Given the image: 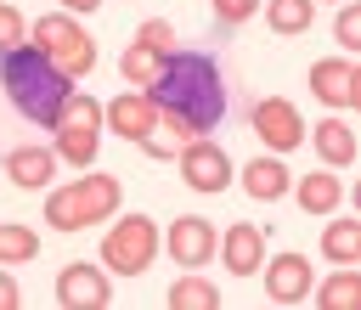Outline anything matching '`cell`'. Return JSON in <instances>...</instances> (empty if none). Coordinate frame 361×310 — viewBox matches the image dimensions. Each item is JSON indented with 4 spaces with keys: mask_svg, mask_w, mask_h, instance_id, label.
Wrapping results in <instances>:
<instances>
[{
    "mask_svg": "<svg viewBox=\"0 0 361 310\" xmlns=\"http://www.w3.org/2000/svg\"><path fill=\"white\" fill-rule=\"evenodd\" d=\"M96 6H102V0H62V11H68V17H85V11H96Z\"/></svg>",
    "mask_w": 361,
    "mask_h": 310,
    "instance_id": "4dcf8cb0",
    "label": "cell"
},
{
    "mask_svg": "<svg viewBox=\"0 0 361 310\" xmlns=\"http://www.w3.org/2000/svg\"><path fill=\"white\" fill-rule=\"evenodd\" d=\"M248 124H254V135L282 158V152H293V147H305V118H299V107L293 101H282V96H265V101H254L248 107Z\"/></svg>",
    "mask_w": 361,
    "mask_h": 310,
    "instance_id": "ba28073f",
    "label": "cell"
},
{
    "mask_svg": "<svg viewBox=\"0 0 361 310\" xmlns=\"http://www.w3.org/2000/svg\"><path fill=\"white\" fill-rule=\"evenodd\" d=\"M322 254L333 265H361V220H333L322 225Z\"/></svg>",
    "mask_w": 361,
    "mask_h": 310,
    "instance_id": "ffe728a7",
    "label": "cell"
},
{
    "mask_svg": "<svg viewBox=\"0 0 361 310\" xmlns=\"http://www.w3.org/2000/svg\"><path fill=\"white\" fill-rule=\"evenodd\" d=\"M0 85H6V96H11V107L28 118V124H56V113H62V101H68V90H73V79L62 73V68H51V56L39 51V45H17V51H6L0 56Z\"/></svg>",
    "mask_w": 361,
    "mask_h": 310,
    "instance_id": "7a4b0ae2",
    "label": "cell"
},
{
    "mask_svg": "<svg viewBox=\"0 0 361 310\" xmlns=\"http://www.w3.org/2000/svg\"><path fill=\"white\" fill-rule=\"evenodd\" d=\"M6 175L23 192H45V180H56V152L51 147H11L6 152Z\"/></svg>",
    "mask_w": 361,
    "mask_h": 310,
    "instance_id": "9a60e30c",
    "label": "cell"
},
{
    "mask_svg": "<svg viewBox=\"0 0 361 310\" xmlns=\"http://www.w3.org/2000/svg\"><path fill=\"white\" fill-rule=\"evenodd\" d=\"M214 242H220V231H214V220H203V214H180V220H169V231H164V248H169V259H175L180 271L209 265V259H214Z\"/></svg>",
    "mask_w": 361,
    "mask_h": 310,
    "instance_id": "30bf717a",
    "label": "cell"
},
{
    "mask_svg": "<svg viewBox=\"0 0 361 310\" xmlns=\"http://www.w3.org/2000/svg\"><path fill=\"white\" fill-rule=\"evenodd\" d=\"M23 39H28V23H23V11H17L11 0H0V56H6V51H17Z\"/></svg>",
    "mask_w": 361,
    "mask_h": 310,
    "instance_id": "484cf974",
    "label": "cell"
},
{
    "mask_svg": "<svg viewBox=\"0 0 361 310\" xmlns=\"http://www.w3.org/2000/svg\"><path fill=\"white\" fill-rule=\"evenodd\" d=\"M141 152H147V158H175V152H180V141H175V135H169V130L158 124V130H152V135L141 141Z\"/></svg>",
    "mask_w": 361,
    "mask_h": 310,
    "instance_id": "f1b7e54d",
    "label": "cell"
},
{
    "mask_svg": "<svg viewBox=\"0 0 361 310\" xmlns=\"http://www.w3.org/2000/svg\"><path fill=\"white\" fill-rule=\"evenodd\" d=\"M214 17L226 28H243L248 17H259V0H214Z\"/></svg>",
    "mask_w": 361,
    "mask_h": 310,
    "instance_id": "83f0119b",
    "label": "cell"
},
{
    "mask_svg": "<svg viewBox=\"0 0 361 310\" xmlns=\"http://www.w3.org/2000/svg\"><path fill=\"white\" fill-rule=\"evenodd\" d=\"M28 39L51 56V68H62L68 79H85L90 68H96V39L68 17V11H45L34 28H28Z\"/></svg>",
    "mask_w": 361,
    "mask_h": 310,
    "instance_id": "8992f818",
    "label": "cell"
},
{
    "mask_svg": "<svg viewBox=\"0 0 361 310\" xmlns=\"http://www.w3.org/2000/svg\"><path fill=\"white\" fill-rule=\"evenodd\" d=\"M271 34H305L316 23V0H259Z\"/></svg>",
    "mask_w": 361,
    "mask_h": 310,
    "instance_id": "44dd1931",
    "label": "cell"
},
{
    "mask_svg": "<svg viewBox=\"0 0 361 310\" xmlns=\"http://www.w3.org/2000/svg\"><path fill=\"white\" fill-rule=\"evenodd\" d=\"M34 254H39L34 225H0V265H28Z\"/></svg>",
    "mask_w": 361,
    "mask_h": 310,
    "instance_id": "cb8c5ba5",
    "label": "cell"
},
{
    "mask_svg": "<svg viewBox=\"0 0 361 310\" xmlns=\"http://www.w3.org/2000/svg\"><path fill=\"white\" fill-rule=\"evenodd\" d=\"M310 90L327 107H361V68L350 56H322L310 62Z\"/></svg>",
    "mask_w": 361,
    "mask_h": 310,
    "instance_id": "8fae6325",
    "label": "cell"
},
{
    "mask_svg": "<svg viewBox=\"0 0 361 310\" xmlns=\"http://www.w3.org/2000/svg\"><path fill=\"white\" fill-rule=\"evenodd\" d=\"M316 304H327V310H350V304H361V271H355V265H338V271L316 287Z\"/></svg>",
    "mask_w": 361,
    "mask_h": 310,
    "instance_id": "7402d4cb",
    "label": "cell"
},
{
    "mask_svg": "<svg viewBox=\"0 0 361 310\" xmlns=\"http://www.w3.org/2000/svg\"><path fill=\"white\" fill-rule=\"evenodd\" d=\"M288 192H293V203H299L305 214H333V209L344 203V180H338L333 169H310V175H299Z\"/></svg>",
    "mask_w": 361,
    "mask_h": 310,
    "instance_id": "2e32d148",
    "label": "cell"
},
{
    "mask_svg": "<svg viewBox=\"0 0 361 310\" xmlns=\"http://www.w3.org/2000/svg\"><path fill=\"white\" fill-rule=\"evenodd\" d=\"M118 197H124V180L107 175V169H85V180H62L45 192V225L51 231H85V225H102L118 214Z\"/></svg>",
    "mask_w": 361,
    "mask_h": 310,
    "instance_id": "3957f363",
    "label": "cell"
},
{
    "mask_svg": "<svg viewBox=\"0 0 361 310\" xmlns=\"http://www.w3.org/2000/svg\"><path fill=\"white\" fill-rule=\"evenodd\" d=\"M158 68H164V56H152V51H147V45H135V39H130V45H124V56H118V73L130 79V90H147V85L158 79Z\"/></svg>",
    "mask_w": 361,
    "mask_h": 310,
    "instance_id": "603a6c76",
    "label": "cell"
},
{
    "mask_svg": "<svg viewBox=\"0 0 361 310\" xmlns=\"http://www.w3.org/2000/svg\"><path fill=\"white\" fill-rule=\"evenodd\" d=\"M51 152L56 163H73V169H90L96 163V147H102V101L90 90H68L56 124H51Z\"/></svg>",
    "mask_w": 361,
    "mask_h": 310,
    "instance_id": "277c9868",
    "label": "cell"
},
{
    "mask_svg": "<svg viewBox=\"0 0 361 310\" xmlns=\"http://www.w3.org/2000/svg\"><path fill=\"white\" fill-rule=\"evenodd\" d=\"M316 6H322V0H316ZM338 6H344V0H338Z\"/></svg>",
    "mask_w": 361,
    "mask_h": 310,
    "instance_id": "1f68e13d",
    "label": "cell"
},
{
    "mask_svg": "<svg viewBox=\"0 0 361 310\" xmlns=\"http://www.w3.org/2000/svg\"><path fill=\"white\" fill-rule=\"evenodd\" d=\"M102 124H107L113 135H124L130 147H141V141L158 130V107H152L147 90H124V96H113V101L102 107Z\"/></svg>",
    "mask_w": 361,
    "mask_h": 310,
    "instance_id": "7c38bea8",
    "label": "cell"
},
{
    "mask_svg": "<svg viewBox=\"0 0 361 310\" xmlns=\"http://www.w3.org/2000/svg\"><path fill=\"white\" fill-rule=\"evenodd\" d=\"M305 141H316V152H322V163H327V169L355 163V130H350L344 118H322V124H316V135H305Z\"/></svg>",
    "mask_w": 361,
    "mask_h": 310,
    "instance_id": "ac0fdd59",
    "label": "cell"
},
{
    "mask_svg": "<svg viewBox=\"0 0 361 310\" xmlns=\"http://www.w3.org/2000/svg\"><path fill=\"white\" fill-rule=\"evenodd\" d=\"M158 124L186 147L192 135H214V124L226 118V73L209 51H175L164 56L158 79L147 85Z\"/></svg>",
    "mask_w": 361,
    "mask_h": 310,
    "instance_id": "6da1fadb",
    "label": "cell"
},
{
    "mask_svg": "<svg viewBox=\"0 0 361 310\" xmlns=\"http://www.w3.org/2000/svg\"><path fill=\"white\" fill-rule=\"evenodd\" d=\"M259 271H265L271 304H299V299H310V287H316V271H310L305 254H276V259L259 265Z\"/></svg>",
    "mask_w": 361,
    "mask_h": 310,
    "instance_id": "5bb4252c",
    "label": "cell"
},
{
    "mask_svg": "<svg viewBox=\"0 0 361 310\" xmlns=\"http://www.w3.org/2000/svg\"><path fill=\"white\" fill-rule=\"evenodd\" d=\"M135 45H147L152 56H175V51H180V34H175L164 17H152V23H141V28H135Z\"/></svg>",
    "mask_w": 361,
    "mask_h": 310,
    "instance_id": "d4e9b609",
    "label": "cell"
},
{
    "mask_svg": "<svg viewBox=\"0 0 361 310\" xmlns=\"http://www.w3.org/2000/svg\"><path fill=\"white\" fill-rule=\"evenodd\" d=\"M214 259H226V276H259V265H265V231L254 220H231L226 237L214 242Z\"/></svg>",
    "mask_w": 361,
    "mask_h": 310,
    "instance_id": "4fadbf2b",
    "label": "cell"
},
{
    "mask_svg": "<svg viewBox=\"0 0 361 310\" xmlns=\"http://www.w3.org/2000/svg\"><path fill=\"white\" fill-rule=\"evenodd\" d=\"M164 299H169V310H220V287L209 276H197V271H180Z\"/></svg>",
    "mask_w": 361,
    "mask_h": 310,
    "instance_id": "d6986e66",
    "label": "cell"
},
{
    "mask_svg": "<svg viewBox=\"0 0 361 310\" xmlns=\"http://www.w3.org/2000/svg\"><path fill=\"white\" fill-rule=\"evenodd\" d=\"M288 186H293V175L282 169V158H276V152H271V158L243 163V192H248L254 203H276V197H288Z\"/></svg>",
    "mask_w": 361,
    "mask_h": 310,
    "instance_id": "e0dca14e",
    "label": "cell"
},
{
    "mask_svg": "<svg viewBox=\"0 0 361 310\" xmlns=\"http://www.w3.org/2000/svg\"><path fill=\"white\" fill-rule=\"evenodd\" d=\"M158 248H164L158 225L135 209V214H118V220L107 225V237H102V265H107V276H113V271H118V276H141V271L158 259Z\"/></svg>",
    "mask_w": 361,
    "mask_h": 310,
    "instance_id": "5b68a950",
    "label": "cell"
},
{
    "mask_svg": "<svg viewBox=\"0 0 361 310\" xmlns=\"http://www.w3.org/2000/svg\"><path fill=\"white\" fill-rule=\"evenodd\" d=\"M333 34H338V45H344V51H355V45H361V6H355V0H344V6H338Z\"/></svg>",
    "mask_w": 361,
    "mask_h": 310,
    "instance_id": "4316f807",
    "label": "cell"
},
{
    "mask_svg": "<svg viewBox=\"0 0 361 310\" xmlns=\"http://www.w3.org/2000/svg\"><path fill=\"white\" fill-rule=\"evenodd\" d=\"M56 304H62V310H107V304H113L107 271L90 265V259H68V265L56 271Z\"/></svg>",
    "mask_w": 361,
    "mask_h": 310,
    "instance_id": "9c48e42d",
    "label": "cell"
},
{
    "mask_svg": "<svg viewBox=\"0 0 361 310\" xmlns=\"http://www.w3.org/2000/svg\"><path fill=\"white\" fill-rule=\"evenodd\" d=\"M17 304H23V287H17V276L0 265V310H17Z\"/></svg>",
    "mask_w": 361,
    "mask_h": 310,
    "instance_id": "f546056e",
    "label": "cell"
},
{
    "mask_svg": "<svg viewBox=\"0 0 361 310\" xmlns=\"http://www.w3.org/2000/svg\"><path fill=\"white\" fill-rule=\"evenodd\" d=\"M175 158H180V180H186L192 192H203V197L226 192V186H231V175H237V169H231V158H226V147H220V141H209V135H192Z\"/></svg>",
    "mask_w": 361,
    "mask_h": 310,
    "instance_id": "52a82bcc",
    "label": "cell"
}]
</instances>
